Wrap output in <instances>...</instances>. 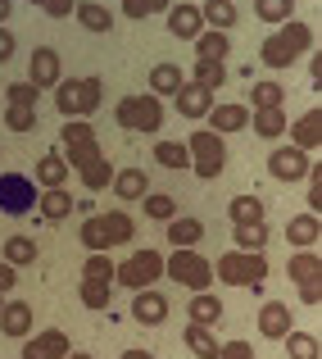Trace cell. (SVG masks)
<instances>
[{
    "mask_svg": "<svg viewBox=\"0 0 322 359\" xmlns=\"http://www.w3.org/2000/svg\"><path fill=\"white\" fill-rule=\"evenodd\" d=\"M304 50H314V27L286 18L272 36H263L259 60L268 64V69H290V64H300V55H304Z\"/></svg>",
    "mask_w": 322,
    "mask_h": 359,
    "instance_id": "cell-1",
    "label": "cell"
},
{
    "mask_svg": "<svg viewBox=\"0 0 322 359\" xmlns=\"http://www.w3.org/2000/svg\"><path fill=\"white\" fill-rule=\"evenodd\" d=\"M100 96H105V82L100 78H64L59 87H55V109L64 114V123L69 118L87 123L100 109Z\"/></svg>",
    "mask_w": 322,
    "mask_h": 359,
    "instance_id": "cell-2",
    "label": "cell"
},
{
    "mask_svg": "<svg viewBox=\"0 0 322 359\" xmlns=\"http://www.w3.org/2000/svg\"><path fill=\"white\" fill-rule=\"evenodd\" d=\"M132 232H136V223H132L127 210H105V214H96V219L82 223V245H87L91 255H105L109 245L132 241Z\"/></svg>",
    "mask_w": 322,
    "mask_h": 359,
    "instance_id": "cell-3",
    "label": "cell"
},
{
    "mask_svg": "<svg viewBox=\"0 0 322 359\" xmlns=\"http://www.w3.org/2000/svg\"><path fill=\"white\" fill-rule=\"evenodd\" d=\"M59 137H64L59 159L69 164V173H82V168H91V164L100 159V141H96V128H91V123L69 118V123L59 128Z\"/></svg>",
    "mask_w": 322,
    "mask_h": 359,
    "instance_id": "cell-4",
    "label": "cell"
},
{
    "mask_svg": "<svg viewBox=\"0 0 322 359\" xmlns=\"http://www.w3.org/2000/svg\"><path fill=\"white\" fill-rule=\"evenodd\" d=\"M214 278L227 287H263L268 282V255H245V250H227L214 264Z\"/></svg>",
    "mask_w": 322,
    "mask_h": 359,
    "instance_id": "cell-5",
    "label": "cell"
},
{
    "mask_svg": "<svg viewBox=\"0 0 322 359\" xmlns=\"http://www.w3.org/2000/svg\"><path fill=\"white\" fill-rule=\"evenodd\" d=\"M164 278V255L159 250H132V259H122V264H113V282L118 287H127V291H150L155 282Z\"/></svg>",
    "mask_w": 322,
    "mask_h": 359,
    "instance_id": "cell-6",
    "label": "cell"
},
{
    "mask_svg": "<svg viewBox=\"0 0 322 359\" xmlns=\"http://www.w3.org/2000/svg\"><path fill=\"white\" fill-rule=\"evenodd\" d=\"M113 123L127 128V132L155 137V132L164 128V100H155V96H122L118 109H113Z\"/></svg>",
    "mask_w": 322,
    "mask_h": 359,
    "instance_id": "cell-7",
    "label": "cell"
},
{
    "mask_svg": "<svg viewBox=\"0 0 322 359\" xmlns=\"http://www.w3.org/2000/svg\"><path fill=\"white\" fill-rule=\"evenodd\" d=\"M164 273L173 282H182L186 291H195V296H200V291H209V282H214V264L204 259L200 250H173L164 259Z\"/></svg>",
    "mask_w": 322,
    "mask_h": 359,
    "instance_id": "cell-8",
    "label": "cell"
},
{
    "mask_svg": "<svg viewBox=\"0 0 322 359\" xmlns=\"http://www.w3.org/2000/svg\"><path fill=\"white\" fill-rule=\"evenodd\" d=\"M186 155H191V173L209 182V177H218L223 164H227V141L214 137L209 128H200V132H191V141H186Z\"/></svg>",
    "mask_w": 322,
    "mask_h": 359,
    "instance_id": "cell-9",
    "label": "cell"
},
{
    "mask_svg": "<svg viewBox=\"0 0 322 359\" xmlns=\"http://www.w3.org/2000/svg\"><path fill=\"white\" fill-rule=\"evenodd\" d=\"M286 278L295 282V291H300L304 305H318L322 300V259H318V250H295L290 255Z\"/></svg>",
    "mask_w": 322,
    "mask_h": 359,
    "instance_id": "cell-10",
    "label": "cell"
},
{
    "mask_svg": "<svg viewBox=\"0 0 322 359\" xmlns=\"http://www.w3.org/2000/svg\"><path fill=\"white\" fill-rule=\"evenodd\" d=\"M0 210L5 214H27L36 210V182L23 173H0Z\"/></svg>",
    "mask_w": 322,
    "mask_h": 359,
    "instance_id": "cell-11",
    "label": "cell"
},
{
    "mask_svg": "<svg viewBox=\"0 0 322 359\" xmlns=\"http://www.w3.org/2000/svg\"><path fill=\"white\" fill-rule=\"evenodd\" d=\"M309 168H314V159L300 155L295 146H277V150L268 155V173L277 177V182H304Z\"/></svg>",
    "mask_w": 322,
    "mask_h": 359,
    "instance_id": "cell-12",
    "label": "cell"
},
{
    "mask_svg": "<svg viewBox=\"0 0 322 359\" xmlns=\"http://www.w3.org/2000/svg\"><path fill=\"white\" fill-rule=\"evenodd\" d=\"M27 82H32L36 91H46V87H59V82H64L59 50H50V46H36V50H32V64H27Z\"/></svg>",
    "mask_w": 322,
    "mask_h": 359,
    "instance_id": "cell-13",
    "label": "cell"
},
{
    "mask_svg": "<svg viewBox=\"0 0 322 359\" xmlns=\"http://www.w3.org/2000/svg\"><path fill=\"white\" fill-rule=\"evenodd\" d=\"M286 132H290V146H295L300 155H314L322 146V109H304L295 123H286Z\"/></svg>",
    "mask_w": 322,
    "mask_h": 359,
    "instance_id": "cell-14",
    "label": "cell"
},
{
    "mask_svg": "<svg viewBox=\"0 0 322 359\" xmlns=\"http://www.w3.org/2000/svg\"><path fill=\"white\" fill-rule=\"evenodd\" d=\"M69 351H73V346H69V332H64V327H46V332L27 337L23 359H64Z\"/></svg>",
    "mask_w": 322,
    "mask_h": 359,
    "instance_id": "cell-15",
    "label": "cell"
},
{
    "mask_svg": "<svg viewBox=\"0 0 322 359\" xmlns=\"http://www.w3.org/2000/svg\"><path fill=\"white\" fill-rule=\"evenodd\" d=\"M250 128V109L241 105V100H223V105L209 109V132L214 137H232V132Z\"/></svg>",
    "mask_w": 322,
    "mask_h": 359,
    "instance_id": "cell-16",
    "label": "cell"
},
{
    "mask_svg": "<svg viewBox=\"0 0 322 359\" xmlns=\"http://www.w3.org/2000/svg\"><path fill=\"white\" fill-rule=\"evenodd\" d=\"M132 318H136L141 327H159L168 318V296L164 291H136V296H132Z\"/></svg>",
    "mask_w": 322,
    "mask_h": 359,
    "instance_id": "cell-17",
    "label": "cell"
},
{
    "mask_svg": "<svg viewBox=\"0 0 322 359\" xmlns=\"http://www.w3.org/2000/svg\"><path fill=\"white\" fill-rule=\"evenodd\" d=\"M168 32L177 36V41H195V36L204 32V18H200V5H168Z\"/></svg>",
    "mask_w": 322,
    "mask_h": 359,
    "instance_id": "cell-18",
    "label": "cell"
},
{
    "mask_svg": "<svg viewBox=\"0 0 322 359\" xmlns=\"http://www.w3.org/2000/svg\"><path fill=\"white\" fill-rule=\"evenodd\" d=\"M0 337H32V305L23 300H5L0 305Z\"/></svg>",
    "mask_w": 322,
    "mask_h": 359,
    "instance_id": "cell-19",
    "label": "cell"
},
{
    "mask_svg": "<svg viewBox=\"0 0 322 359\" xmlns=\"http://www.w3.org/2000/svg\"><path fill=\"white\" fill-rule=\"evenodd\" d=\"M173 100H177V114H182V118H209V109L218 105L209 91H204V87H195V82H186V87L177 91Z\"/></svg>",
    "mask_w": 322,
    "mask_h": 359,
    "instance_id": "cell-20",
    "label": "cell"
},
{
    "mask_svg": "<svg viewBox=\"0 0 322 359\" xmlns=\"http://www.w3.org/2000/svg\"><path fill=\"white\" fill-rule=\"evenodd\" d=\"M182 87H186V73H182V64H155V69H150V96H155V100H164V96H177Z\"/></svg>",
    "mask_w": 322,
    "mask_h": 359,
    "instance_id": "cell-21",
    "label": "cell"
},
{
    "mask_svg": "<svg viewBox=\"0 0 322 359\" xmlns=\"http://www.w3.org/2000/svg\"><path fill=\"white\" fill-rule=\"evenodd\" d=\"M227 55H232V36L227 32H209L204 27L195 36V64H227Z\"/></svg>",
    "mask_w": 322,
    "mask_h": 359,
    "instance_id": "cell-22",
    "label": "cell"
},
{
    "mask_svg": "<svg viewBox=\"0 0 322 359\" xmlns=\"http://www.w3.org/2000/svg\"><path fill=\"white\" fill-rule=\"evenodd\" d=\"M36 182L46 187V191H64V182H69V164L59 159V150H46L41 159H36Z\"/></svg>",
    "mask_w": 322,
    "mask_h": 359,
    "instance_id": "cell-23",
    "label": "cell"
},
{
    "mask_svg": "<svg viewBox=\"0 0 322 359\" xmlns=\"http://www.w3.org/2000/svg\"><path fill=\"white\" fill-rule=\"evenodd\" d=\"M73 18H78L87 32H109L113 27V9L100 5V0H78V5H73Z\"/></svg>",
    "mask_w": 322,
    "mask_h": 359,
    "instance_id": "cell-24",
    "label": "cell"
},
{
    "mask_svg": "<svg viewBox=\"0 0 322 359\" xmlns=\"http://www.w3.org/2000/svg\"><path fill=\"white\" fill-rule=\"evenodd\" d=\"M200 18H204V27H209V32H227L232 36V27H236V5L232 0H204L200 5Z\"/></svg>",
    "mask_w": 322,
    "mask_h": 359,
    "instance_id": "cell-25",
    "label": "cell"
},
{
    "mask_svg": "<svg viewBox=\"0 0 322 359\" xmlns=\"http://www.w3.org/2000/svg\"><path fill=\"white\" fill-rule=\"evenodd\" d=\"M182 341H186V351L195 359H218V351H223V341L214 337V327H200V323H186Z\"/></svg>",
    "mask_w": 322,
    "mask_h": 359,
    "instance_id": "cell-26",
    "label": "cell"
},
{
    "mask_svg": "<svg viewBox=\"0 0 322 359\" xmlns=\"http://www.w3.org/2000/svg\"><path fill=\"white\" fill-rule=\"evenodd\" d=\"M259 332L272 337V341H281V337L290 332V309L281 305V300H268V305L259 309Z\"/></svg>",
    "mask_w": 322,
    "mask_h": 359,
    "instance_id": "cell-27",
    "label": "cell"
},
{
    "mask_svg": "<svg viewBox=\"0 0 322 359\" xmlns=\"http://www.w3.org/2000/svg\"><path fill=\"white\" fill-rule=\"evenodd\" d=\"M200 237H204V223L191 219V214L168 223V245H173V250H195V245H200Z\"/></svg>",
    "mask_w": 322,
    "mask_h": 359,
    "instance_id": "cell-28",
    "label": "cell"
},
{
    "mask_svg": "<svg viewBox=\"0 0 322 359\" xmlns=\"http://www.w3.org/2000/svg\"><path fill=\"white\" fill-rule=\"evenodd\" d=\"M318 232H322L318 214H295V219L286 223V241L300 245V250H314V245H318Z\"/></svg>",
    "mask_w": 322,
    "mask_h": 359,
    "instance_id": "cell-29",
    "label": "cell"
},
{
    "mask_svg": "<svg viewBox=\"0 0 322 359\" xmlns=\"http://www.w3.org/2000/svg\"><path fill=\"white\" fill-rule=\"evenodd\" d=\"M113 196L118 201H141V196L150 191V173H141V168H122V173H113Z\"/></svg>",
    "mask_w": 322,
    "mask_h": 359,
    "instance_id": "cell-30",
    "label": "cell"
},
{
    "mask_svg": "<svg viewBox=\"0 0 322 359\" xmlns=\"http://www.w3.org/2000/svg\"><path fill=\"white\" fill-rule=\"evenodd\" d=\"M250 128H254V137L277 141V137H286V114H281V109H254Z\"/></svg>",
    "mask_w": 322,
    "mask_h": 359,
    "instance_id": "cell-31",
    "label": "cell"
},
{
    "mask_svg": "<svg viewBox=\"0 0 322 359\" xmlns=\"http://www.w3.org/2000/svg\"><path fill=\"white\" fill-rule=\"evenodd\" d=\"M191 323H200V327H214L218 318H223V300L214 296V291H200V296H191Z\"/></svg>",
    "mask_w": 322,
    "mask_h": 359,
    "instance_id": "cell-32",
    "label": "cell"
},
{
    "mask_svg": "<svg viewBox=\"0 0 322 359\" xmlns=\"http://www.w3.org/2000/svg\"><path fill=\"white\" fill-rule=\"evenodd\" d=\"M227 214H232L236 228H250V223H268V219H263V201H259V196H236V201L227 205Z\"/></svg>",
    "mask_w": 322,
    "mask_h": 359,
    "instance_id": "cell-33",
    "label": "cell"
},
{
    "mask_svg": "<svg viewBox=\"0 0 322 359\" xmlns=\"http://www.w3.org/2000/svg\"><path fill=\"white\" fill-rule=\"evenodd\" d=\"M155 164L186 173V168H191V155H186V146H182V141H155Z\"/></svg>",
    "mask_w": 322,
    "mask_h": 359,
    "instance_id": "cell-34",
    "label": "cell"
},
{
    "mask_svg": "<svg viewBox=\"0 0 322 359\" xmlns=\"http://www.w3.org/2000/svg\"><path fill=\"white\" fill-rule=\"evenodd\" d=\"M141 210H146V219H150V223H173V219H177V201H173V196H155V191H146V196H141Z\"/></svg>",
    "mask_w": 322,
    "mask_h": 359,
    "instance_id": "cell-35",
    "label": "cell"
},
{
    "mask_svg": "<svg viewBox=\"0 0 322 359\" xmlns=\"http://www.w3.org/2000/svg\"><path fill=\"white\" fill-rule=\"evenodd\" d=\"M232 241H236V250H245V255H263V245H268V223H250V228H236V232H232Z\"/></svg>",
    "mask_w": 322,
    "mask_h": 359,
    "instance_id": "cell-36",
    "label": "cell"
},
{
    "mask_svg": "<svg viewBox=\"0 0 322 359\" xmlns=\"http://www.w3.org/2000/svg\"><path fill=\"white\" fill-rule=\"evenodd\" d=\"M36 205H41V219H50V223L69 219V214L78 210V205H73V196H69V191H46V196H41V201H36Z\"/></svg>",
    "mask_w": 322,
    "mask_h": 359,
    "instance_id": "cell-37",
    "label": "cell"
},
{
    "mask_svg": "<svg viewBox=\"0 0 322 359\" xmlns=\"http://www.w3.org/2000/svg\"><path fill=\"white\" fill-rule=\"evenodd\" d=\"M191 82H195V87H204V91L214 96V91L227 82V64H191Z\"/></svg>",
    "mask_w": 322,
    "mask_h": 359,
    "instance_id": "cell-38",
    "label": "cell"
},
{
    "mask_svg": "<svg viewBox=\"0 0 322 359\" xmlns=\"http://www.w3.org/2000/svg\"><path fill=\"white\" fill-rule=\"evenodd\" d=\"M36 259V241L32 237H9L5 241V264L9 269H23V264Z\"/></svg>",
    "mask_w": 322,
    "mask_h": 359,
    "instance_id": "cell-39",
    "label": "cell"
},
{
    "mask_svg": "<svg viewBox=\"0 0 322 359\" xmlns=\"http://www.w3.org/2000/svg\"><path fill=\"white\" fill-rule=\"evenodd\" d=\"M281 341H286V355L290 359H318V337L314 332H295V327H290Z\"/></svg>",
    "mask_w": 322,
    "mask_h": 359,
    "instance_id": "cell-40",
    "label": "cell"
},
{
    "mask_svg": "<svg viewBox=\"0 0 322 359\" xmlns=\"http://www.w3.org/2000/svg\"><path fill=\"white\" fill-rule=\"evenodd\" d=\"M78 177H82V187H87V191H105V187L113 182V164H109L105 155H100L96 164H91V168H82Z\"/></svg>",
    "mask_w": 322,
    "mask_h": 359,
    "instance_id": "cell-41",
    "label": "cell"
},
{
    "mask_svg": "<svg viewBox=\"0 0 322 359\" xmlns=\"http://www.w3.org/2000/svg\"><path fill=\"white\" fill-rule=\"evenodd\" d=\"M254 14L263 18V23H286L290 14H295V0H254Z\"/></svg>",
    "mask_w": 322,
    "mask_h": 359,
    "instance_id": "cell-42",
    "label": "cell"
},
{
    "mask_svg": "<svg viewBox=\"0 0 322 359\" xmlns=\"http://www.w3.org/2000/svg\"><path fill=\"white\" fill-rule=\"evenodd\" d=\"M250 100H254V109H281L286 91H281V82H254Z\"/></svg>",
    "mask_w": 322,
    "mask_h": 359,
    "instance_id": "cell-43",
    "label": "cell"
},
{
    "mask_svg": "<svg viewBox=\"0 0 322 359\" xmlns=\"http://www.w3.org/2000/svg\"><path fill=\"white\" fill-rule=\"evenodd\" d=\"M173 0H122V18H155V14H168Z\"/></svg>",
    "mask_w": 322,
    "mask_h": 359,
    "instance_id": "cell-44",
    "label": "cell"
},
{
    "mask_svg": "<svg viewBox=\"0 0 322 359\" xmlns=\"http://www.w3.org/2000/svg\"><path fill=\"white\" fill-rule=\"evenodd\" d=\"M82 282H113V259H109V255H87V264H82Z\"/></svg>",
    "mask_w": 322,
    "mask_h": 359,
    "instance_id": "cell-45",
    "label": "cell"
},
{
    "mask_svg": "<svg viewBox=\"0 0 322 359\" xmlns=\"http://www.w3.org/2000/svg\"><path fill=\"white\" fill-rule=\"evenodd\" d=\"M36 100H41V91H36L32 82H9L5 105H27V109H36Z\"/></svg>",
    "mask_w": 322,
    "mask_h": 359,
    "instance_id": "cell-46",
    "label": "cell"
},
{
    "mask_svg": "<svg viewBox=\"0 0 322 359\" xmlns=\"http://www.w3.org/2000/svg\"><path fill=\"white\" fill-rule=\"evenodd\" d=\"M5 123H9V132H32V128H36V109H27V105H5Z\"/></svg>",
    "mask_w": 322,
    "mask_h": 359,
    "instance_id": "cell-47",
    "label": "cell"
},
{
    "mask_svg": "<svg viewBox=\"0 0 322 359\" xmlns=\"http://www.w3.org/2000/svg\"><path fill=\"white\" fill-rule=\"evenodd\" d=\"M82 305L87 309H105L109 305V282H82Z\"/></svg>",
    "mask_w": 322,
    "mask_h": 359,
    "instance_id": "cell-48",
    "label": "cell"
},
{
    "mask_svg": "<svg viewBox=\"0 0 322 359\" xmlns=\"http://www.w3.org/2000/svg\"><path fill=\"white\" fill-rule=\"evenodd\" d=\"M32 5L46 9L50 18H73V5H78V0H32Z\"/></svg>",
    "mask_w": 322,
    "mask_h": 359,
    "instance_id": "cell-49",
    "label": "cell"
},
{
    "mask_svg": "<svg viewBox=\"0 0 322 359\" xmlns=\"http://www.w3.org/2000/svg\"><path fill=\"white\" fill-rule=\"evenodd\" d=\"M318 173H322V168H318V164H314V168H309V214H314V210H318V205H322V177H318Z\"/></svg>",
    "mask_w": 322,
    "mask_h": 359,
    "instance_id": "cell-50",
    "label": "cell"
},
{
    "mask_svg": "<svg viewBox=\"0 0 322 359\" xmlns=\"http://www.w3.org/2000/svg\"><path fill=\"white\" fill-rule=\"evenodd\" d=\"M218 359H254V351H250V341H227L218 351Z\"/></svg>",
    "mask_w": 322,
    "mask_h": 359,
    "instance_id": "cell-51",
    "label": "cell"
},
{
    "mask_svg": "<svg viewBox=\"0 0 322 359\" xmlns=\"http://www.w3.org/2000/svg\"><path fill=\"white\" fill-rule=\"evenodd\" d=\"M14 32H9V27H0V64H9V60H14Z\"/></svg>",
    "mask_w": 322,
    "mask_h": 359,
    "instance_id": "cell-52",
    "label": "cell"
},
{
    "mask_svg": "<svg viewBox=\"0 0 322 359\" xmlns=\"http://www.w3.org/2000/svg\"><path fill=\"white\" fill-rule=\"evenodd\" d=\"M9 287H14V269L0 259V300H5V291H9Z\"/></svg>",
    "mask_w": 322,
    "mask_h": 359,
    "instance_id": "cell-53",
    "label": "cell"
},
{
    "mask_svg": "<svg viewBox=\"0 0 322 359\" xmlns=\"http://www.w3.org/2000/svg\"><path fill=\"white\" fill-rule=\"evenodd\" d=\"M118 359H155V351H141V346H132V351H122Z\"/></svg>",
    "mask_w": 322,
    "mask_h": 359,
    "instance_id": "cell-54",
    "label": "cell"
},
{
    "mask_svg": "<svg viewBox=\"0 0 322 359\" xmlns=\"http://www.w3.org/2000/svg\"><path fill=\"white\" fill-rule=\"evenodd\" d=\"M9 14H14V0H0V27L9 23Z\"/></svg>",
    "mask_w": 322,
    "mask_h": 359,
    "instance_id": "cell-55",
    "label": "cell"
},
{
    "mask_svg": "<svg viewBox=\"0 0 322 359\" xmlns=\"http://www.w3.org/2000/svg\"><path fill=\"white\" fill-rule=\"evenodd\" d=\"M64 359H96V355H82V351H69Z\"/></svg>",
    "mask_w": 322,
    "mask_h": 359,
    "instance_id": "cell-56",
    "label": "cell"
},
{
    "mask_svg": "<svg viewBox=\"0 0 322 359\" xmlns=\"http://www.w3.org/2000/svg\"><path fill=\"white\" fill-rule=\"evenodd\" d=\"M0 305H5V300H0Z\"/></svg>",
    "mask_w": 322,
    "mask_h": 359,
    "instance_id": "cell-57",
    "label": "cell"
}]
</instances>
